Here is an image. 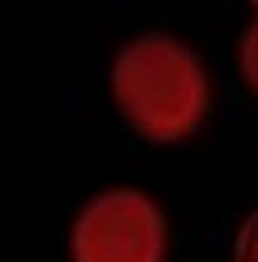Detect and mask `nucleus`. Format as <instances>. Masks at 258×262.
Here are the masks:
<instances>
[{"label": "nucleus", "instance_id": "nucleus-2", "mask_svg": "<svg viewBox=\"0 0 258 262\" xmlns=\"http://www.w3.org/2000/svg\"><path fill=\"white\" fill-rule=\"evenodd\" d=\"M163 213L129 186L95 194L73 224V262H163Z\"/></svg>", "mask_w": 258, "mask_h": 262}, {"label": "nucleus", "instance_id": "nucleus-3", "mask_svg": "<svg viewBox=\"0 0 258 262\" xmlns=\"http://www.w3.org/2000/svg\"><path fill=\"white\" fill-rule=\"evenodd\" d=\"M239 69H243L247 84L258 92V19L243 31V38H239Z\"/></svg>", "mask_w": 258, "mask_h": 262}, {"label": "nucleus", "instance_id": "nucleus-1", "mask_svg": "<svg viewBox=\"0 0 258 262\" xmlns=\"http://www.w3.org/2000/svg\"><path fill=\"white\" fill-rule=\"evenodd\" d=\"M118 111L140 137L182 141L205 118L209 80L190 46L171 34H140L126 42L110 69Z\"/></svg>", "mask_w": 258, "mask_h": 262}]
</instances>
